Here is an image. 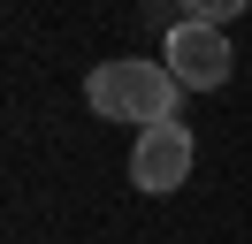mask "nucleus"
I'll use <instances>...</instances> for the list:
<instances>
[{"mask_svg": "<svg viewBox=\"0 0 252 244\" xmlns=\"http://www.w3.org/2000/svg\"><path fill=\"white\" fill-rule=\"evenodd\" d=\"M176 92L184 84L168 76V61H130V54L99 61V69L84 76V99H92L107 122H138V130L176 122Z\"/></svg>", "mask_w": 252, "mask_h": 244, "instance_id": "f257e3e1", "label": "nucleus"}, {"mask_svg": "<svg viewBox=\"0 0 252 244\" xmlns=\"http://www.w3.org/2000/svg\"><path fill=\"white\" fill-rule=\"evenodd\" d=\"M168 76L184 92H221L229 84V69H237V54H229V30H214V23H168Z\"/></svg>", "mask_w": 252, "mask_h": 244, "instance_id": "f03ea898", "label": "nucleus"}, {"mask_svg": "<svg viewBox=\"0 0 252 244\" xmlns=\"http://www.w3.org/2000/svg\"><path fill=\"white\" fill-rule=\"evenodd\" d=\"M191 160H199V145H191L184 122H153V130H138V145H130V183H138V191H184Z\"/></svg>", "mask_w": 252, "mask_h": 244, "instance_id": "7ed1b4c3", "label": "nucleus"}, {"mask_svg": "<svg viewBox=\"0 0 252 244\" xmlns=\"http://www.w3.org/2000/svg\"><path fill=\"white\" fill-rule=\"evenodd\" d=\"M245 8H252V0H184V23H214V30H229Z\"/></svg>", "mask_w": 252, "mask_h": 244, "instance_id": "20e7f679", "label": "nucleus"}]
</instances>
